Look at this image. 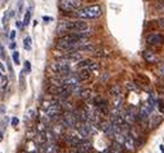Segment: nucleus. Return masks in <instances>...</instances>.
I'll return each mask as SVG.
<instances>
[{"label": "nucleus", "mask_w": 164, "mask_h": 153, "mask_svg": "<svg viewBox=\"0 0 164 153\" xmlns=\"http://www.w3.org/2000/svg\"><path fill=\"white\" fill-rule=\"evenodd\" d=\"M123 148L128 152H134V149H136V139H134L133 136H131L129 133L125 134L124 142H123Z\"/></svg>", "instance_id": "11"}, {"label": "nucleus", "mask_w": 164, "mask_h": 153, "mask_svg": "<svg viewBox=\"0 0 164 153\" xmlns=\"http://www.w3.org/2000/svg\"><path fill=\"white\" fill-rule=\"evenodd\" d=\"M43 20H44V22H51V21H53V17H47V16H44V17H43Z\"/></svg>", "instance_id": "33"}, {"label": "nucleus", "mask_w": 164, "mask_h": 153, "mask_svg": "<svg viewBox=\"0 0 164 153\" xmlns=\"http://www.w3.org/2000/svg\"><path fill=\"white\" fill-rule=\"evenodd\" d=\"M26 71H27V74L31 71V62L28 61V60L25 61V73H26Z\"/></svg>", "instance_id": "27"}, {"label": "nucleus", "mask_w": 164, "mask_h": 153, "mask_svg": "<svg viewBox=\"0 0 164 153\" xmlns=\"http://www.w3.org/2000/svg\"><path fill=\"white\" fill-rule=\"evenodd\" d=\"M23 47L27 51H31L32 46H31V38H30V36H26V38L23 39Z\"/></svg>", "instance_id": "20"}, {"label": "nucleus", "mask_w": 164, "mask_h": 153, "mask_svg": "<svg viewBox=\"0 0 164 153\" xmlns=\"http://www.w3.org/2000/svg\"><path fill=\"white\" fill-rule=\"evenodd\" d=\"M76 69L80 70V69H87V70H97L98 69V62H96L95 60L92 59H85V60H80L79 62L76 64Z\"/></svg>", "instance_id": "8"}, {"label": "nucleus", "mask_w": 164, "mask_h": 153, "mask_svg": "<svg viewBox=\"0 0 164 153\" xmlns=\"http://www.w3.org/2000/svg\"><path fill=\"white\" fill-rule=\"evenodd\" d=\"M58 8L63 14H67L83 8V0H58Z\"/></svg>", "instance_id": "3"}, {"label": "nucleus", "mask_w": 164, "mask_h": 153, "mask_svg": "<svg viewBox=\"0 0 164 153\" xmlns=\"http://www.w3.org/2000/svg\"><path fill=\"white\" fill-rule=\"evenodd\" d=\"M19 88L21 90L25 88V70L19 73Z\"/></svg>", "instance_id": "22"}, {"label": "nucleus", "mask_w": 164, "mask_h": 153, "mask_svg": "<svg viewBox=\"0 0 164 153\" xmlns=\"http://www.w3.org/2000/svg\"><path fill=\"white\" fill-rule=\"evenodd\" d=\"M22 25H23V24H21V21H18V20L16 21V26H17L18 29H21V27H22Z\"/></svg>", "instance_id": "34"}, {"label": "nucleus", "mask_w": 164, "mask_h": 153, "mask_svg": "<svg viewBox=\"0 0 164 153\" xmlns=\"http://www.w3.org/2000/svg\"><path fill=\"white\" fill-rule=\"evenodd\" d=\"M60 122L67 128H75L79 121H78L76 115L73 110V112H63L62 115L60 117Z\"/></svg>", "instance_id": "4"}, {"label": "nucleus", "mask_w": 164, "mask_h": 153, "mask_svg": "<svg viewBox=\"0 0 164 153\" xmlns=\"http://www.w3.org/2000/svg\"><path fill=\"white\" fill-rule=\"evenodd\" d=\"M127 90L128 91H140L137 83H133V82H128L127 83Z\"/></svg>", "instance_id": "21"}, {"label": "nucleus", "mask_w": 164, "mask_h": 153, "mask_svg": "<svg viewBox=\"0 0 164 153\" xmlns=\"http://www.w3.org/2000/svg\"><path fill=\"white\" fill-rule=\"evenodd\" d=\"M32 117H34V110H32V109H30V110L27 112V114H26V119H27V118L30 119V118H32Z\"/></svg>", "instance_id": "31"}, {"label": "nucleus", "mask_w": 164, "mask_h": 153, "mask_svg": "<svg viewBox=\"0 0 164 153\" xmlns=\"http://www.w3.org/2000/svg\"><path fill=\"white\" fill-rule=\"evenodd\" d=\"M18 123H19V119H18L17 117H13V118H12V126H13V127H17Z\"/></svg>", "instance_id": "28"}, {"label": "nucleus", "mask_w": 164, "mask_h": 153, "mask_svg": "<svg viewBox=\"0 0 164 153\" xmlns=\"http://www.w3.org/2000/svg\"><path fill=\"white\" fill-rule=\"evenodd\" d=\"M136 79H141V81L142 82H144V83H150V81H149V78L147 77H145V75H142V74H138L137 77H136Z\"/></svg>", "instance_id": "25"}, {"label": "nucleus", "mask_w": 164, "mask_h": 153, "mask_svg": "<svg viewBox=\"0 0 164 153\" xmlns=\"http://www.w3.org/2000/svg\"><path fill=\"white\" fill-rule=\"evenodd\" d=\"M153 110H154V108L149 104L147 101H146V103H144V104H141L140 110H138V118H137V121H147L149 117L153 114Z\"/></svg>", "instance_id": "6"}, {"label": "nucleus", "mask_w": 164, "mask_h": 153, "mask_svg": "<svg viewBox=\"0 0 164 153\" xmlns=\"http://www.w3.org/2000/svg\"><path fill=\"white\" fill-rule=\"evenodd\" d=\"M147 103L150 104L153 108H155V106H156V103H158V100L155 99L154 92H150V95H149V100H147Z\"/></svg>", "instance_id": "19"}, {"label": "nucleus", "mask_w": 164, "mask_h": 153, "mask_svg": "<svg viewBox=\"0 0 164 153\" xmlns=\"http://www.w3.org/2000/svg\"><path fill=\"white\" fill-rule=\"evenodd\" d=\"M70 62H73V61L62 57V59L56 60L54 62H52L49 65V70L56 75H67L71 73V64Z\"/></svg>", "instance_id": "2"}, {"label": "nucleus", "mask_w": 164, "mask_h": 153, "mask_svg": "<svg viewBox=\"0 0 164 153\" xmlns=\"http://www.w3.org/2000/svg\"><path fill=\"white\" fill-rule=\"evenodd\" d=\"M80 97L83 99V100H85V101H92L93 100V97H95V93H93V91L92 90H83L82 92H80Z\"/></svg>", "instance_id": "15"}, {"label": "nucleus", "mask_w": 164, "mask_h": 153, "mask_svg": "<svg viewBox=\"0 0 164 153\" xmlns=\"http://www.w3.org/2000/svg\"><path fill=\"white\" fill-rule=\"evenodd\" d=\"M162 121H163V117L160 114H151L150 117H149V119H147V125H149V127L150 128H154V127H156V126H159L160 123H162Z\"/></svg>", "instance_id": "13"}, {"label": "nucleus", "mask_w": 164, "mask_h": 153, "mask_svg": "<svg viewBox=\"0 0 164 153\" xmlns=\"http://www.w3.org/2000/svg\"><path fill=\"white\" fill-rule=\"evenodd\" d=\"M67 16L75 17L78 20H96V18H99L102 16V7L98 5V4L83 7L80 9L69 13Z\"/></svg>", "instance_id": "1"}, {"label": "nucleus", "mask_w": 164, "mask_h": 153, "mask_svg": "<svg viewBox=\"0 0 164 153\" xmlns=\"http://www.w3.org/2000/svg\"><path fill=\"white\" fill-rule=\"evenodd\" d=\"M158 27L162 29V30H164V18H159L158 20Z\"/></svg>", "instance_id": "29"}, {"label": "nucleus", "mask_w": 164, "mask_h": 153, "mask_svg": "<svg viewBox=\"0 0 164 153\" xmlns=\"http://www.w3.org/2000/svg\"><path fill=\"white\" fill-rule=\"evenodd\" d=\"M153 7L156 12H164V2L163 0H156V2H154Z\"/></svg>", "instance_id": "18"}, {"label": "nucleus", "mask_w": 164, "mask_h": 153, "mask_svg": "<svg viewBox=\"0 0 164 153\" xmlns=\"http://www.w3.org/2000/svg\"><path fill=\"white\" fill-rule=\"evenodd\" d=\"M22 153H23V152H22Z\"/></svg>", "instance_id": "38"}, {"label": "nucleus", "mask_w": 164, "mask_h": 153, "mask_svg": "<svg viewBox=\"0 0 164 153\" xmlns=\"http://www.w3.org/2000/svg\"><path fill=\"white\" fill-rule=\"evenodd\" d=\"M76 75H78V78L80 79V82L88 81V79L92 77V71L90 70H87V69H80V70H78Z\"/></svg>", "instance_id": "14"}, {"label": "nucleus", "mask_w": 164, "mask_h": 153, "mask_svg": "<svg viewBox=\"0 0 164 153\" xmlns=\"http://www.w3.org/2000/svg\"><path fill=\"white\" fill-rule=\"evenodd\" d=\"M12 57H13V62L16 64V65H19V64H21V62H19V52H18L17 49H14V51H13Z\"/></svg>", "instance_id": "23"}, {"label": "nucleus", "mask_w": 164, "mask_h": 153, "mask_svg": "<svg viewBox=\"0 0 164 153\" xmlns=\"http://www.w3.org/2000/svg\"><path fill=\"white\" fill-rule=\"evenodd\" d=\"M0 59L2 60H6V55H5V49H4V47L0 44Z\"/></svg>", "instance_id": "26"}, {"label": "nucleus", "mask_w": 164, "mask_h": 153, "mask_svg": "<svg viewBox=\"0 0 164 153\" xmlns=\"http://www.w3.org/2000/svg\"><path fill=\"white\" fill-rule=\"evenodd\" d=\"M62 84L63 86H67V87H75V86H79L80 84V79L78 78L76 74H73L70 73L67 75H62Z\"/></svg>", "instance_id": "9"}, {"label": "nucleus", "mask_w": 164, "mask_h": 153, "mask_svg": "<svg viewBox=\"0 0 164 153\" xmlns=\"http://www.w3.org/2000/svg\"><path fill=\"white\" fill-rule=\"evenodd\" d=\"M146 43L149 46L160 47V46L164 44V36L159 33H150L146 36Z\"/></svg>", "instance_id": "7"}, {"label": "nucleus", "mask_w": 164, "mask_h": 153, "mask_svg": "<svg viewBox=\"0 0 164 153\" xmlns=\"http://www.w3.org/2000/svg\"><path fill=\"white\" fill-rule=\"evenodd\" d=\"M93 148H92V144L87 140H83L82 143H79L76 147L73 148L71 153H92Z\"/></svg>", "instance_id": "10"}, {"label": "nucleus", "mask_w": 164, "mask_h": 153, "mask_svg": "<svg viewBox=\"0 0 164 153\" xmlns=\"http://www.w3.org/2000/svg\"><path fill=\"white\" fill-rule=\"evenodd\" d=\"M6 65H8V70H9V74L13 77V69H12V65H11V61L6 59Z\"/></svg>", "instance_id": "30"}, {"label": "nucleus", "mask_w": 164, "mask_h": 153, "mask_svg": "<svg viewBox=\"0 0 164 153\" xmlns=\"http://www.w3.org/2000/svg\"><path fill=\"white\" fill-rule=\"evenodd\" d=\"M123 117H124V121H125L127 125L133 126L138 118V113L136 112V109L133 106H128L123 110Z\"/></svg>", "instance_id": "5"}, {"label": "nucleus", "mask_w": 164, "mask_h": 153, "mask_svg": "<svg viewBox=\"0 0 164 153\" xmlns=\"http://www.w3.org/2000/svg\"><path fill=\"white\" fill-rule=\"evenodd\" d=\"M9 48H11V49H14V48H16V42H12L11 46H9Z\"/></svg>", "instance_id": "35"}, {"label": "nucleus", "mask_w": 164, "mask_h": 153, "mask_svg": "<svg viewBox=\"0 0 164 153\" xmlns=\"http://www.w3.org/2000/svg\"><path fill=\"white\" fill-rule=\"evenodd\" d=\"M31 14H32V7H28L27 8V12L25 13V17H23V26H27L28 24H30L31 21Z\"/></svg>", "instance_id": "17"}, {"label": "nucleus", "mask_w": 164, "mask_h": 153, "mask_svg": "<svg viewBox=\"0 0 164 153\" xmlns=\"http://www.w3.org/2000/svg\"><path fill=\"white\" fill-rule=\"evenodd\" d=\"M9 38H11V40L13 42V40H14V38H16V31L12 30V31H11V34H9Z\"/></svg>", "instance_id": "32"}, {"label": "nucleus", "mask_w": 164, "mask_h": 153, "mask_svg": "<svg viewBox=\"0 0 164 153\" xmlns=\"http://www.w3.org/2000/svg\"><path fill=\"white\" fill-rule=\"evenodd\" d=\"M3 140V131H0V142Z\"/></svg>", "instance_id": "36"}, {"label": "nucleus", "mask_w": 164, "mask_h": 153, "mask_svg": "<svg viewBox=\"0 0 164 153\" xmlns=\"http://www.w3.org/2000/svg\"><path fill=\"white\" fill-rule=\"evenodd\" d=\"M0 70L4 71V66H3V64H2V62H0Z\"/></svg>", "instance_id": "37"}, {"label": "nucleus", "mask_w": 164, "mask_h": 153, "mask_svg": "<svg viewBox=\"0 0 164 153\" xmlns=\"http://www.w3.org/2000/svg\"><path fill=\"white\" fill-rule=\"evenodd\" d=\"M109 93L114 97H118V96H120V93H122V88H120L119 84H112L109 88Z\"/></svg>", "instance_id": "16"}, {"label": "nucleus", "mask_w": 164, "mask_h": 153, "mask_svg": "<svg viewBox=\"0 0 164 153\" xmlns=\"http://www.w3.org/2000/svg\"><path fill=\"white\" fill-rule=\"evenodd\" d=\"M22 9H23V0H18L17 3V13H22Z\"/></svg>", "instance_id": "24"}, {"label": "nucleus", "mask_w": 164, "mask_h": 153, "mask_svg": "<svg viewBox=\"0 0 164 153\" xmlns=\"http://www.w3.org/2000/svg\"><path fill=\"white\" fill-rule=\"evenodd\" d=\"M142 57H144V60L149 64H155L158 62V56H156V53H154L153 51L150 49H145L144 52H142Z\"/></svg>", "instance_id": "12"}]
</instances>
